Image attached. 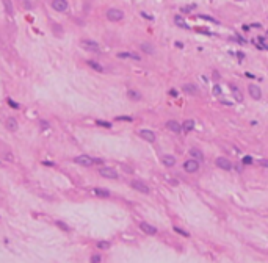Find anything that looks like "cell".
<instances>
[{"label":"cell","mask_w":268,"mask_h":263,"mask_svg":"<svg viewBox=\"0 0 268 263\" xmlns=\"http://www.w3.org/2000/svg\"><path fill=\"white\" fill-rule=\"evenodd\" d=\"M190 155H191L195 160H197V161H201V160H204V154L199 151V149H196V147H193V149H190Z\"/></svg>","instance_id":"obj_17"},{"label":"cell","mask_w":268,"mask_h":263,"mask_svg":"<svg viewBox=\"0 0 268 263\" xmlns=\"http://www.w3.org/2000/svg\"><path fill=\"white\" fill-rule=\"evenodd\" d=\"M93 193H94L97 197H110V191L108 189H103V188H94Z\"/></svg>","instance_id":"obj_18"},{"label":"cell","mask_w":268,"mask_h":263,"mask_svg":"<svg viewBox=\"0 0 268 263\" xmlns=\"http://www.w3.org/2000/svg\"><path fill=\"white\" fill-rule=\"evenodd\" d=\"M260 165H262V166H268V160H260Z\"/></svg>","instance_id":"obj_39"},{"label":"cell","mask_w":268,"mask_h":263,"mask_svg":"<svg viewBox=\"0 0 268 263\" xmlns=\"http://www.w3.org/2000/svg\"><path fill=\"white\" fill-rule=\"evenodd\" d=\"M182 89H183V92H185V94H188V96L197 94V88L193 85V83H185V85L182 86Z\"/></svg>","instance_id":"obj_13"},{"label":"cell","mask_w":268,"mask_h":263,"mask_svg":"<svg viewBox=\"0 0 268 263\" xmlns=\"http://www.w3.org/2000/svg\"><path fill=\"white\" fill-rule=\"evenodd\" d=\"M99 174L102 175V177H105V179H118V172H116V169L107 168V166H103V168L99 169Z\"/></svg>","instance_id":"obj_6"},{"label":"cell","mask_w":268,"mask_h":263,"mask_svg":"<svg viewBox=\"0 0 268 263\" xmlns=\"http://www.w3.org/2000/svg\"><path fill=\"white\" fill-rule=\"evenodd\" d=\"M166 127H168L173 133H180V132H183V130H182V125H180L177 121H174V119H171V121L166 122Z\"/></svg>","instance_id":"obj_12"},{"label":"cell","mask_w":268,"mask_h":263,"mask_svg":"<svg viewBox=\"0 0 268 263\" xmlns=\"http://www.w3.org/2000/svg\"><path fill=\"white\" fill-rule=\"evenodd\" d=\"M118 56L119 58H130V52H119Z\"/></svg>","instance_id":"obj_32"},{"label":"cell","mask_w":268,"mask_h":263,"mask_svg":"<svg viewBox=\"0 0 268 263\" xmlns=\"http://www.w3.org/2000/svg\"><path fill=\"white\" fill-rule=\"evenodd\" d=\"M140 138H143L144 141L147 143H155V133H154L152 130H147V128H143V130L138 132Z\"/></svg>","instance_id":"obj_9"},{"label":"cell","mask_w":268,"mask_h":263,"mask_svg":"<svg viewBox=\"0 0 268 263\" xmlns=\"http://www.w3.org/2000/svg\"><path fill=\"white\" fill-rule=\"evenodd\" d=\"M107 19L111 21V22L122 21L124 19V11H121V9H118V8H110L108 11H107Z\"/></svg>","instance_id":"obj_2"},{"label":"cell","mask_w":268,"mask_h":263,"mask_svg":"<svg viewBox=\"0 0 268 263\" xmlns=\"http://www.w3.org/2000/svg\"><path fill=\"white\" fill-rule=\"evenodd\" d=\"M243 163H246V165H251V163H253V158H251V157H244V158H243Z\"/></svg>","instance_id":"obj_34"},{"label":"cell","mask_w":268,"mask_h":263,"mask_svg":"<svg viewBox=\"0 0 268 263\" xmlns=\"http://www.w3.org/2000/svg\"><path fill=\"white\" fill-rule=\"evenodd\" d=\"M173 229H174V232H176V234H179V235H183V237H187V238L190 237V234H188V232H185V230H183V229L177 227V226H174Z\"/></svg>","instance_id":"obj_25"},{"label":"cell","mask_w":268,"mask_h":263,"mask_svg":"<svg viewBox=\"0 0 268 263\" xmlns=\"http://www.w3.org/2000/svg\"><path fill=\"white\" fill-rule=\"evenodd\" d=\"M52 8L55 9V11H58V13H66V11H68V8H69V5H68V2H66V0H53V2H52Z\"/></svg>","instance_id":"obj_8"},{"label":"cell","mask_w":268,"mask_h":263,"mask_svg":"<svg viewBox=\"0 0 268 263\" xmlns=\"http://www.w3.org/2000/svg\"><path fill=\"white\" fill-rule=\"evenodd\" d=\"M96 246H97L99 249H108L110 248V243L108 241H97V244H96Z\"/></svg>","instance_id":"obj_26"},{"label":"cell","mask_w":268,"mask_h":263,"mask_svg":"<svg viewBox=\"0 0 268 263\" xmlns=\"http://www.w3.org/2000/svg\"><path fill=\"white\" fill-rule=\"evenodd\" d=\"M127 96H129V99H132V100H140V99H141L140 91H135V89H129V91H127Z\"/></svg>","instance_id":"obj_21"},{"label":"cell","mask_w":268,"mask_h":263,"mask_svg":"<svg viewBox=\"0 0 268 263\" xmlns=\"http://www.w3.org/2000/svg\"><path fill=\"white\" fill-rule=\"evenodd\" d=\"M140 49H141L144 53H149V55H152V53L155 52V49H154L149 42H143V44H140Z\"/></svg>","instance_id":"obj_20"},{"label":"cell","mask_w":268,"mask_h":263,"mask_svg":"<svg viewBox=\"0 0 268 263\" xmlns=\"http://www.w3.org/2000/svg\"><path fill=\"white\" fill-rule=\"evenodd\" d=\"M140 229H141L144 234H147V235H155L157 232H159V230H157V227H154L152 224H149V222H144V221L140 222Z\"/></svg>","instance_id":"obj_11"},{"label":"cell","mask_w":268,"mask_h":263,"mask_svg":"<svg viewBox=\"0 0 268 263\" xmlns=\"http://www.w3.org/2000/svg\"><path fill=\"white\" fill-rule=\"evenodd\" d=\"M94 160V165H102V160L100 158H93Z\"/></svg>","instance_id":"obj_38"},{"label":"cell","mask_w":268,"mask_h":263,"mask_svg":"<svg viewBox=\"0 0 268 263\" xmlns=\"http://www.w3.org/2000/svg\"><path fill=\"white\" fill-rule=\"evenodd\" d=\"M169 96H173V97H177V91H176V89H169Z\"/></svg>","instance_id":"obj_37"},{"label":"cell","mask_w":268,"mask_h":263,"mask_svg":"<svg viewBox=\"0 0 268 263\" xmlns=\"http://www.w3.org/2000/svg\"><path fill=\"white\" fill-rule=\"evenodd\" d=\"M116 121H126V122H132L133 118L132 116H118V118H115Z\"/></svg>","instance_id":"obj_28"},{"label":"cell","mask_w":268,"mask_h":263,"mask_svg":"<svg viewBox=\"0 0 268 263\" xmlns=\"http://www.w3.org/2000/svg\"><path fill=\"white\" fill-rule=\"evenodd\" d=\"M100 262H102V257H100L99 254L91 255V263H100Z\"/></svg>","instance_id":"obj_30"},{"label":"cell","mask_w":268,"mask_h":263,"mask_svg":"<svg viewBox=\"0 0 268 263\" xmlns=\"http://www.w3.org/2000/svg\"><path fill=\"white\" fill-rule=\"evenodd\" d=\"M55 224L58 226V227L61 229V230H64V232H71V227H69V226L66 224V222H63V221H56Z\"/></svg>","instance_id":"obj_23"},{"label":"cell","mask_w":268,"mask_h":263,"mask_svg":"<svg viewBox=\"0 0 268 263\" xmlns=\"http://www.w3.org/2000/svg\"><path fill=\"white\" fill-rule=\"evenodd\" d=\"M141 16H143V17H146L147 21H152V16H150V14H147V13H143V11H141Z\"/></svg>","instance_id":"obj_35"},{"label":"cell","mask_w":268,"mask_h":263,"mask_svg":"<svg viewBox=\"0 0 268 263\" xmlns=\"http://www.w3.org/2000/svg\"><path fill=\"white\" fill-rule=\"evenodd\" d=\"M82 47L85 49V50H89V52H99V44L96 41H91V39H83Z\"/></svg>","instance_id":"obj_10"},{"label":"cell","mask_w":268,"mask_h":263,"mask_svg":"<svg viewBox=\"0 0 268 263\" xmlns=\"http://www.w3.org/2000/svg\"><path fill=\"white\" fill-rule=\"evenodd\" d=\"M86 64L89 66V68H93L94 71H97V72H102L103 71V68L99 64V63H96V61H93V60H89V61H86Z\"/></svg>","instance_id":"obj_22"},{"label":"cell","mask_w":268,"mask_h":263,"mask_svg":"<svg viewBox=\"0 0 268 263\" xmlns=\"http://www.w3.org/2000/svg\"><path fill=\"white\" fill-rule=\"evenodd\" d=\"M6 128H8L9 132H16L19 128L17 121H16L14 118H8V119H6Z\"/></svg>","instance_id":"obj_14"},{"label":"cell","mask_w":268,"mask_h":263,"mask_svg":"<svg viewBox=\"0 0 268 263\" xmlns=\"http://www.w3.org/2000/svg\"><path fill=\"white\" fill-rule=\"evenodd\" d=\"M215 165L218 166L220 169H223V171H230V169H232V163H230L226 157H218L215 160Z\"/></svg>","instance_id":"obj_5"},{"label":"cell","mask_w":268,"mask_h":263,"mask_svg":"<svg viewBox=\"0 0 268 263\" xmlns=\"http://www.w3.org/2000/svg\"><path fill=\"white\" fill-rule=\"evenodd\" d=\"M8 105L11 106V108H14V110H17V108H19V104H17V102H14L11 97L8 99Z\"/></svg>","instance_id":"obj_31"},{"label":"cell","mask_w":268,"mask_h":263,"mask_svg":"<svg viewBox=\"0 0 268 263\" xmlns=\"http://www.w3.org/2000/svg\"><path fill=\"white\" fill-rule=\"evenodd\" d=\"M213 94H215V96H220V94H221L220 86H215V88H213Z\"/></svg>","instance_id":"obj_33"},{"label":"cell","mask_w":268,"mask_h":263,"mask_svg":"<svg viewBox=\"0 0 268 263\" xmlns=\"http://www.w3.org/2000/svg\"><path fill=\"white\" fill-rule=\"evenodd\" d=\"M193 128H195V121H193V119H187V121L182 124V130L183 132H191Z\"/></svg>","instance_id":"obj_19"},{"label":"cell","mask_w":268,"mask_h":263,"mask_svg":"<svg viewBox=\"0 0 268 263\" xmlns=\"http://www.w3.org/2000/svg\"><path fill=\"white\" fill-rule=\"evenodd\" d=\"M248 92H249V96L253 99H256V100H260V99H262V89H260L257 85H254V83H251V85L248 86Z\"/></svg>","instance_id":"obj_7"},{"label":"cell","mask_w":268,"mask_h":263,"mask_svg":"<svg viewBox=\"0 0 268 263\" xmlns=\"http://www.w3.org/2000/svg\"><path fill=\"white\" fill-rule=\"evenodd\" d=\"M39 124H41V127H42V128H49V124H47L46 121H42V119L39 121Z\"/></svg>","instance_id":"obj_36"},{"label":"cell","mask_w":268,"mask_h":263,"mask_svg":"<svg viewBox=\"0 0 268 263\" xmlns=\"http://www.w3.org/2000/svg\"><path fill=\"white\" fill-rule=\"evenodd\" d=\"M230 91H232V94H234V97H235V100H237V102H243V96H242L240 89L237 88L235 85H230Z\"/></svg>","instance_id":"obj_16"},{"label":"cell","mask_w":268,"mask_h":263,"mask_svg":"<svg viewBox=\"0 0 268 263\" xmlns=\"http://www.w3.org/2000/svg\"><path fill=\"white\" fill-rule=\"evenodd\" d=\"M176 24L180 25V27H183V28H188V25H187L185 22L182 21V17H180V16H177V17H176Z\"/></svg>","instance_id":"obj_29"},{"label":"cell","mask_w":268,"mask_h":263,"mask_svg":"<svg viewBox=\"0 0 268 263\" xmlns=\"http://www.w3.org/2000/svg\"><path fill=\"white\" fill-rule=\"evenodd\" d=\"M74 161L80 166H85V168H89V166L94 165V160H93V157H89V155H79V157L74 158Z\"/></svg>","instance_id":"obj_3"},{"label":"cell","mask_w":268,"mask_h":263,"mask_svg":"<svg viewBox=\"0 0 268 263\" xmlns=\"http://www.w3.org/2000/svg\"><path fill=\"white\" fill-rule=\"evenodd\" d=\"M96 124L100 125V127H105V128H110V127H111V124H110V122H107V121H100V119H97V121H96Z\"/></svg>","instance_id":"obj_27"},{"label":"cell","mask_w":268,"mask_h":263,"mask_svg":"<svg viewBox=\"0 0 268 263\" xmlns=\"http://www.w3.org/2000/svg\"><path fill=\"white\" fill-rule=\"evenodd\" d=\"M162 161H163V165H165L166 168H173V166L176 165V158H174L173 155H163Z\"/></svg>","instance_id":"obj_15"},{"label":"cell","mask_w":268,"mask_h":263,"mask_svg":"<svg viewBox=\"0 0 268 263\" xmlns=\"http://www.w3.org/2000/svg\"><path fill=\"white\" fill-rule=\"evenodd\" d=\"M199 168H201L199 161L195 160V158H188L185 163H183V171L188 172V174H195V172L199 171Z\"/></svg>","instance_id":"obj_1"},{"label":"cell","mask_w":268,"mask_h":263,"mask_svg":"<svg viewBox=\"0 0 268 263\" xmlns=\"http://www.w3.org/2000/svg\"><path fill=\"white\" fill-rule=\"evenodd\" d=\"M3 5H5V9L9 13V14H13V3H11V0H3Z\"/></svg>","instance_id":"obj_24"},{"label":"cell","mask_w":268,"mask_h":263,"mask_svg":"<svg viewBox=\"0 0 268 263\" xmlns=\"http://www.w3.org/2000/svg\"><path fill=\"white\" fill-rule=\"evenodd\" d=\"M130 185H132L133 189L143 193V194H149V193H150V188L144 183V182H141V180H132V182H130Z\"/></svg>","instance_id":"obj_4"}]
</instances>
